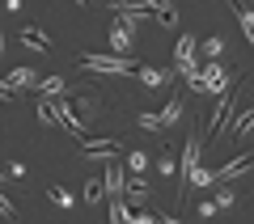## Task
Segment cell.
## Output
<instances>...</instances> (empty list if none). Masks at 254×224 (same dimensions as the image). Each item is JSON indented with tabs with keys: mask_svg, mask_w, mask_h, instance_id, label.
Listing matches in <instances>:
<instances>
[{
	"mask_svg": "<svg viewBox=\"0 0 254 224\" xmlns=\"http://www.w3.org/2000/svg\"><path fill=\"white\" fill-rule=\"evenodd\" d=\"M131 76H136L140 85H153V89H157V85H165V81H170V72H161V68H136Z\"/></svg>",
	"mask_w": 254,
	"mask_h": 224,
	"instance_id": "8fae6325",
	"label": "cell"
},
{
	"mask_svg": "<svg viewBox=\"0 0 254 224\" xmlns=\"http://www.w3.org/2000/svg\"><path fill=\"white\" fill-rule=\"evenodd\" d=\"M182 102H187V98H182V93H174V98L165 102V110H161V114H157V118H161V131H165V127H174V123H178V118H182Z\"/></svg>",
	"mask_w": 254,
	"mask_h": 224,
	"instance_id": "8992f818",
	"label": "cell"
},
{
	"mask_svg": "<svg viewBox=\"0 0 254 224\" xmlns=\"http://www.w3.org/2000/svg\"><path fill=\"white\" fill-rule=\"evenodd\" d=\"M127 165H131V173H144L148 169V153H127Z\"/></svg>",
	"mask_w": 254,
	"mask_h": 224,
	"instance_id": "ac0fdd59",
	"label": "cell"
},
{
	"mask_svg": "<svg viewBox=\"0 0 254 224\" xmlns=\"http://www.w3.org/2000/svg\"><path fill=\"white\" fill-rule=\"evenodd\" d=\"M38 89L43 93H64V76H47V81H38Z\"/></svg>",
	"mask_w": 254,
	"mask_h": 224,
	"instance_id": "d6986e66",
	"label": "cell"
},
{
	"mask_svg": "<svg viewBox=\"0 0 254 224\" xmlns=\"http://www.w3.org/2000/svg\"><path fill=\"white\" fill-rule=\"evenodd\" d=\"M199 148H203L199 131H190L187 148H182V165H178V203L190 195V178H195V161H199Z\"/></svg>",
	"mask_w": 254,
	"mask_h": 224,
	"instance_id": "7a4b0ae2",
	"label": "cell"
},
{
	"mask_svg": "<svg viewBox=\"0 0 254 224\" xmlns=\"http://www.w3.org/2000/svg\"><path fill=\"white\" fill-rule=\"evenodd\" d=\"M26 85H38L34 68H9V89H26Z\"/></svg>",
	"mask_w": 254,
	"mask_h": 224,
	"instance_id": "7c38bea8",
	"label": "cell"
},
{
	"mask_svg": "<svg viewBox=\"0 0 254 224\" xmlns=\"http://www.w3.org/2000/svg\"><path fill=\"white\" fill-rule=\"evenodd\" d=\"M106 199H119V190H123V165H119V157L115 161H106Z\"/></svg>",
	"mask_w": 254,
	"mask_h": 224,
	"instance_id": "5b68a950",
	"label": "cell"
},
{
	"mask_svg": "<svg viewBox=\"0 0 254 224\" xmlns=\"http://www.w3.org/2000/svg\"><path fill=\"white\" fill-rule=\"evenodd\" d=\"M195 51H199L195 34H182V38H178V47H174V68H178V63H187V59H195Z\"/></svg>",
	"mask_w": 254,
	"mask_h": 224,
	"instance_id": "52a82bcc",
	"label": "cell"
},
{
	"mask_svg": "<svg viewBox=\"0 0 254 224\" xmlns=\"http://www.w3.org/2000/svg\"><path fill=\"white\" fill-rule=\"evenodd\" d=\"M250 127H254V106L242 110V118H237V123L225 131V140H246V131H250Z\"/></svg>",
	"mask_w": 254,
	"mask_h": 224,
	"instance_id": "30bf717a",
	"label": "cell"
},
{
	"mask_svg": "<svg viewBox=\"0 0 254 224\" xmlns=\"http://www.w3.org/2000/svg\"><path fill=\"white\" fill-rule=\"evenodd\" d=\"M157 173H178V165H174V157H170V153L157 161Z\"/></svg>",
	"mask_w": 254,
	"mask_h": 224,
	"instance_id": "7402d4cb",
	"label": "cell"
},
{
	"mask_svg": "<svg viewBox=\"0 0 254 224\" xmlns=\"http://www.w3.org/2000/svg\"><path fill=\"white\" fill-rule=\"evenodd\" d=\"M250 165H254V148H246V153H237L233 161H225L216 173H212V178H220V182H233V178H242V173L250 169Z\"/></svg>",
	"mask_w": 254,
	"mask_h": 224,
	"instance_id": "3957f363",
	"label": "cell"
},
{
	"mask_svg": "<svg viewBox=\"0 0 254 224\" xmlns=\"http://www.w3.org/2000/svg\"><path fill=\"white\" fill-rule=\"evenodd\" d=\"M21 43L34 47V51H51V38H47L38 26H26V30H21Z\"/></svg>",
	"mask_w": 254,
	"mask_h": 224,
	"instance_id": "9c48e42d",
	"label": "cell"
},
{
	"mask_svg": "<svg viewBox=\"0 0 254 224\" xmlns=\"http://www.w3.org/2000/svg\"><path fill=\"white\" fill-rule=\"evenodd\" d=\"M38 118H43V123H55V106L51 102H38Z\"/></svg>",
	"mask_w": 254,
	"mask_h": 224,
	"instance_id": "44dd1931",
	"label": "cell"
},
{
	"mask_svg": "<svg viewBox=\"0 0 254 224\" xmlns=\"http://www.w3.org/2000/svg\"><path fill=\"white\" fill-rule=\"evenodd\" d=\"M136 123H140V127H144V131H161V118H157V114H140V118H136Z\"/></svg>",
	"mask_w": 254,
	"mask_h": 224,
	"instance_id": "ffe728a7",
	"label": "cell"
},
{
	"mask_svg": "<svg viewBox=\"0 0 254 224\" xmlns=\"http://www.w3.org/2000/svg\"><path fill=\"white\" fill-rule=\"evenodd\" d=\"M127 195L136 199V203H131V207H144V203H140V199H144V195H148V182H144V173H136V178L127 182Z\"/></svg>",
	"mask_w": 254,
	"mask_h": 224,
	"instance_id": "5bb4252c",
	"label": "cell"
},
{
	"mask_svg": "<svg viewBox=\"0 0 254 224\" xmlns=\"http://www.w3.org/2000/svg\"><path fill=\"white\" fill-rule=\"evenodd\" d=\"M131 220V203H123V199H110V224H127Z\"/></svg>",
	"mask_w": 254,
	"mask_h": 224,
	"instance_id": "4fadbf2b",
	"label": "cell"
},
{
	"mask_svg": "<svg viewBox=\"0 0 254 224\" xmlns=\"http://www.w3.org/2000/svg\"><path fill=\"white\" fill-rule=\"evenodd\" d=\"M76 4H89V0H76Z\"/></svg>",
	"mask_w": 254,
	"mask_h": 224,
	"instance_id": "f1b7e54d",
	"label": "cell"
},
{
	"mask_svg": "<svg viewBox=\"0 0 254 224\" xmlns=\"http://www.w3.org/2000/svg\"><path fill=\"white\" fill-rule=\"evenodd\" d=\"M0 51H4V34H0Z\"/></svg>",
	"mask_w": 254,
	"mask_h": 224,
	"instance_id": "83f0119b",
	"label": "cell"
},
{
	"mask_svg": "<svg viewBox=\"0 0 254 224\" xmlns=\"http://www.w3.org/2000/svg\"><path fill=\"white\" fill-rule=\"evenodd\" d=\"M216 207H237V195H233V190H220V195H216Z\"/></svg>",
	"mask_w": 254,
	"mask_h": 224,
	"instance_id": "603a6c76",
	"label": "cell"
},
{
	"mask_svg": "<svg viewBox=\"0 0 254 224\" xmlns=\"http://www.w3.org/2000/svg\"><path fill=\"white\" fill-rule=\"evenodd\" d=\"M119 4H127V0H110V9H119Z\"/></svg>",
	"mask_w": 254,
	"mask_h": 224,
	"instance_id": "4316f807",
	"label": "cell"
},
{
	"mask_svg": "<svg viewBox=\"0 0 254 224\" xmlns=\"http://www.w3.org/2000/svg\"><path fill=\"white\" fill-rule=\"evenodd\" d=\"M229 9H233V17H237V21H242L246 38H250V47H254V9H246L242 0H233V4H229Z\"/></svg>",
	"mask_w": 254,
	"mask_h": 224,
	"instance_id": "ba28073f",
	"label": "cell"
},
{
	"mask_svg": "<svg viewBox=\"0 0 254 224\" xmlns=\"http://www.w3.org/2000/svg\"><path fill=\"white\" fill-rule=\"evenodd\" d=\"M76 63H81L85 72L93 68V72H123V76L140 68V63L131 59V55H115V51H110V55H93V51H81V55H76Z\"/></svg>",
	"mask_w": 254,
	"mask_h": 224,
	"instance_id": "6da1fadb",
	"label": "cell"
},
{
	"mask_svg": "<svg viewBox=\"0 0 254 224\" xmlns=\"http://www.w3.org/2000/svg\"><path fill=\"white\" fill-rule=\"evenodd\" d=\"M47 199H51L55 207H64V212H68V207H76V203H72V195H68V190H64V186H55V182H51V186H47Z\"/></svg>",
	"mask_w": 254,
	"mask_h": 224,
	"instance_id": "9a60e30c",
	"label": "cell"
},
{
	"mask_svg": "<svg viewBox=\"0 0 254 224\" xmlns=\"http://www.w3.org/2000/svg\"><path fill=\"white\" fill-rule=\"evenodd\" d=\"M203 55H208V59H220V55H225V38H208V43H203Z\"/></svg>",
	"mask_w": 254,
	"mask_h": 224,
	"instance_id": "e0dca14e",
	"label": "cell"
},
{
	"mask_svg": "<svg viewBox=\"0 0 254 224\" xmlns=\"http://www.w3.org/2000/svg\"><path fill=\"white\" fill-rule=\"evenodd\" d=\"M157 224H182V220H174V216H157Z\"/></svg>",
	"mask_w": 254,
	"mask_h": 224,
	"instance_id": "484cf974",
	"label": "cell"
},
{
	"mask_svg": "<svg viewBox=\"0 0 254 224\" xmlns=\"http://www.w3.org/2000/svg\"><path fill=\"white\" fill-rule=\"evenodd\" d=\"M102 195H106V182H102V178H89V182H85V203H98Z\"/></svg>",
	"mask_w": 254,
	"mask_h": 224,
	"instance_id": "2e32d148",
	"label": "cell"
},
{
	"mask_svg": "<svg viewBox=\"0 0 254 224\" xmlns=\"http://www.w3.org/2000/svg\"><path fill=\"white\" fill-rule=\"evenodd\" d=\"M131 34H136V21H115V30H110V51L115 55H127L131 51Z\"/></svg>",
	"mask_w": 254,
	"mask_h": 224,
	"instance_id": "277c9868",
	"label": "cell"
},
{
	"mask_svg": "<svg viewBox=\"0 0 254 224\" xmlns=\"http://www.w3.org/2000/svg\"><path fill=\"white\" fill-rule=\"evenodd\" d=\"M0 216H4V220H13V216H17V207H13L4 195H0Z\"/></svg>",
	"mask_w": 254,
	"mask_h": 224,
	"instance_id": "cb8c5ba5",
	"label": "cell"
},
{
	"mask_svg": "<svg viewBox=\"0 0 254 224\" xmlns=\"http://www.w3.org/2000/svg\"><path fill=\"white\" fill-rule=\"evenodd\" d=\"M13 98V89H9V81H0V102H9Z\"/></svg>",
	"mask_w": 254,
	"mask_h": 224,
	"instance_id": "d4e9b609",
	"label": "cell"
}]
</instances>
